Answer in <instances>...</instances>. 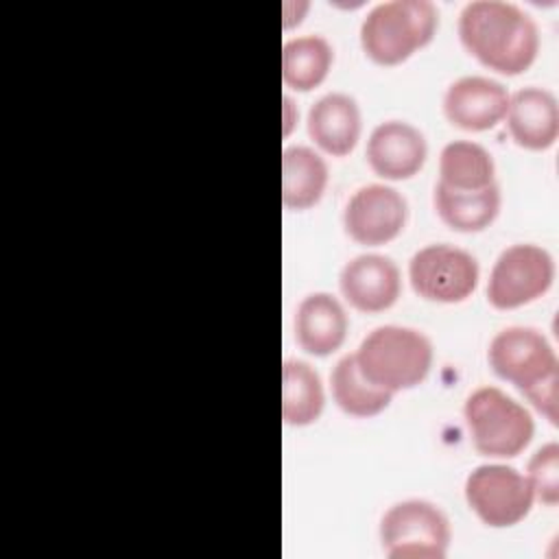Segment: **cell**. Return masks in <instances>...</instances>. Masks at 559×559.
Here are the masks:
<instances>
[{"label":"cell","mask_w":559,"mask_h":559,"mask_svg":"<svg viewBox=\"0 0 559 559\" xmlns=\"http://www.w3.org/2000/svg\"><path fill=\"white\" fill-rule=\"evenodd\" d=\"M459 39L485 68L507 76L526 72L539 52L535 20L504 0L467 2L459 13Z\"/></svg>","instance_id":"1"},{"label":"cell","mask_w":559,"mask_h":559,"mask_svg":"<svg viewBox=\"0 0 559 559\" xmlns=\"http://www.w3.org/2000/svg\"><path fill=\"white\" fill-rule=\"evenodd\" d=\"M493 373L511 382L552 426H557L559 360L548 338L528 325L500 330L487 349Z\"/></svg>","instance_id":"2"},{"label":"cell","mask_w":559,"mask_h":559,"mask_svg":"<svg viewBox=\"0 0 559 559\" xmlns=\"http://www.w3.org/2000/svg\"><path fill=\"white\" fill-rule=\"evenodd\" d=\"M354 358L371 384L395 395L419 386L428 378L435 349L424 332L389 323L373 328L360 341Z\"/></svg>","instance_id":"3"},{"label":"cell","mask_w":559,"mask_h":559,"mask_svg":"<svg viewBox=\"0 0 559 559\" xmlns=\"http://www.w3.org/2000/svg\"><path fill=\"white\" fill-rule=\"evenodd\" d=\"M439 28L430 0H389L371 7L360 22L362 52L378 66H400L428 46Z\"/></svg>","instance_id":"4"},{"label":"cell","mask_w":559,"mask_h":559,"mask_svg":"<svg viewBox=\"0 0 559 559\" xmlns=\"http://www.w3.org/2000/svg\"><path fill=\"white\" fill-rule=\"evenodd\" d=\"M463 417L478 454L518 456L535 435L533 415L498 386H478L463 404Z\"/></svg>","instance_id":"5"},{"label":"cell","mask_w":559,"mask_h":559,"mask_svg":"<svg viewBox=\"0 0 559 559\" xmlns=\"http://www.w3.org/2000/svg\"><path fill=\"white\" fill-rule=\"evenodd\" d=\"M378 533L382 552L391 559H443L452 542L448 515L424 498L391 504Z\"/></svg>","instance_id":"6"},{"label":"cell","mask_w":559,"mask_h":559,"mask_svg":"<svg viewBox=\"0 0 559 559\" xmlns=\"http://www.w3.org/2000/svg\"><path fill=\"white\" fill-rule=\"evenodd\" d=\"M555 282V260L548 249L533 242H515L496 258L487 301L496 310H513L544 297Z\"/></svg>","instance_id":"7"},{"label":"cell","mask_w":559,"mask_h":559,"mask_svg":"<svg viewBox=\"0 0 559 559\" xmlns=\"http://www.w3.org/2000/svg\"><path fill=\"white\" fill-rule=\"evenodd\" d=\"M465 502L485 526L509 528L533 509L535 493L524 474L502 463L474 467L465 478Z\"/></svg>","instance_id":"8"},{"label":"cell","mask_w":559,"mask_h":559,"mask_svg":"<svg viewBox=\"0 0 559 559\" xmlns=\"http://www.w3.org/2000/svg\"><path fill=\"white\" fill-rule=\"evenodd\" d=\"M413 290L432 304H461L478 286V260L454 245L435 242L413 253L408 262Z\"/></svg>","instance_id":"9"},{"label":"cell","mask_w":559,"mask_h":559,"mask_svg":"<svg viewBox=\"0 0 559 559\" xmlns=\"http://www.w3.org/2000/svg\"><path fill=\"white\" fill-rule=\"evenodd\" d=\"M408 221V203L386 183L358 188L343 210L345 234L365 247H380L395 240Z\"/></svg>","instance_id":"10"},{"label":"cell","mask_w":559,"mask_h":559,"mask_svg":"<svg viewBox=\"0 0 559 559\" xmlns=\"http://www.w3.org/2000/svg\"><path fill=\"white\" fill-rule=\"evenodd\" d=\"M365 157L369 168L386 181L415 177L428 159L426 135L406 120H384L367 138Z\"/></svg>","instance_id":"11"},{"label":"cell","mask_w":559,"mask_h":559,"mask_svg":"<svg viewBox=\"0 0 559 559\" xmlns=\"http://www.w3.org/2000/svg\"><path fill=\"white\" fill-rule=\"evenodd\" d=\"M341 295L358 312H384L402 295V273L389 255L362 253L352 258L338 275Z\"/></svg>","instance_id":"12"},{"label":"cell","mask_w":559,"mask_h":559,"mask_svg":"<svg viewBox=\"0 0 559 559\" xmlns=\"http://www.w3.org/2000/svg\"><path fill=\"white\" fill-rule=\"evenodd\" d=\"M507 87L489 76H461L443 94V114L463 131H487L500 124L509 107Z\"/></svg>","instance_id":"13"},{"label":"cell","mask_w":559,"mask_h":559,"mask_svg":"<svg viewBox=\"0 0 559 559\" xmlns=\"http://www.w3.org/2000/svg\"><path fill=\"white\" fill-rule=\"evenodd\" d=\"M507 129L513 142L528 151H546L559 135L557 96L537 85H528L509 96Z\"/></svg>","instance_id":"14"},{"label":"cell","mask_w":559,"mask_h":559,"mask_svg":"<svg viewBox=\"0 0 559 559\" xmlns=\"http://www.w3.org/2000/svg\"><path fill=\"white\" fill-rule=\"evenodd\" d=\"M347 330V312L330 293H310L295 310V341L310 356L325 358L341 349Z\"/></svg>","instance_id":"15"},{"label":"cell","mask_w":559,"mask_h":559,"mask_svg":"<svg viewBox=\"0 0 559 559\" xmlns=\"http://www.w3.org/2000/svg\"><path fill=\"white\" fill-rule=\"evenodd\" d=\"M310 140L332 157L349 155L362 131L360 107L354 96L343 92H330L321 96L308 111Z\"/></svg>","instance_id":"16"},{"label":"cell","mask_w":559,"mask_h":559,"mask_svg":"<svg viewBox=\"0 0 559 559\" xmlns=\"http://www.w3.org/2000/svg\"><path fill=\"white\" fill-rule=\"evenodd\" d=\"M432 205L437 216L454 231L476 234L487 229L500 214L502 194L498 181L483 190H450L435 183Z\"/></svg>","instance_id":"17"},{"label":"cell","mask_w":559,"mask_h":559,"mask_svg":"<svg viewBox=\"0 0 559 559\" xmlns=\"http://www.w3.org/2000/svg\"><path fill=\"white\" fill-rule=\"evenodd\" d=\"M328 164L310 146H288L282 153V203L301 212L314 207L328 188Z\"/></svg>","instance_id":"18"},{"label":"cell","mask_w":559,"mask_h":559,"mask_svg":"<svg viewBox=\"0 0 559 559\" xmlns=\"http://www.w3.org/2000/svg\"><path fill=\"white\" fill-rule=\"evenodd\" d=\"M450 190H483L496 183L493 155L478 142L454 140L439 153V181Z\"/></svg>","instance_id":"19"},{"label":"cell","mask_w":559,"mask_h":559,"mask_svg":"<svg viewBox=\"0 0 559 559\" xmlns=\"http://www.w3.org/2000/svg\"><path fill=\"white\" fill-rule=\"evenodd\" d=\"M325 408L321 376L304 360H286L282 367V419L304 428L314 424Z\"/></svg>","instance_id":"20"},{"label":"cell","mask_w":559,"mask_h":559,"mask_svg":"<svg viewBox=\"0 0 559 559\" xmlns=\"http://www.w3.org/2000/svg\"><path fill=\"white\" fill-rule=\"evenodd\" d=\"M334 63V48L323 35L293 37L282 48V79L295 92L319 87Z\"/></svg>","instance_id":"21"},{"label":"cell","mask_w":559,"mask_h":559,"mask_svg":"<svg viewBox=\"0 0 559 559\" xmlns=\"http://www.w3.org/2000/svg\"><path fill=\"white\" fill-rule=\"evenodd\" d=\"M330 389H332V400L336 406L358 419L376 417L380 415L393 400V393L371 384L358 369L354 354L343 356L332 373H330Z\"/></svg>","instance_id":"22"},{"label":"cell","mask_w":559,"mask_h":559,"mask_svg":"<svg viewBox=\"0 0 559 559\" xmlns=\"http://www.w3.org/2000/svg\"><path fill=\"white\" fill-rule=\"evenodd\" d=\"M526 478L535 493V500L546 507H555L559 502V445L555 441L535 450L528 459Z\"/></svg>","instance_id":"23"},{"label":"cell","mask_w":559,"mask_h":559,"mask_svg":"<svg viewBox=\"0 0 559 559\" xmlns=\"http://www.w3.org/2000/svg\"><path fill=\"white\" fill-rule=\"evenodd\" d=\"M282 103H284V107H282V120H284V135H290L293 133V129L297 127V118H299V109H297V105H295V100L290 98V96H284L282 98Z\"/></svg>","instance_id":"24"}]
</instances>
